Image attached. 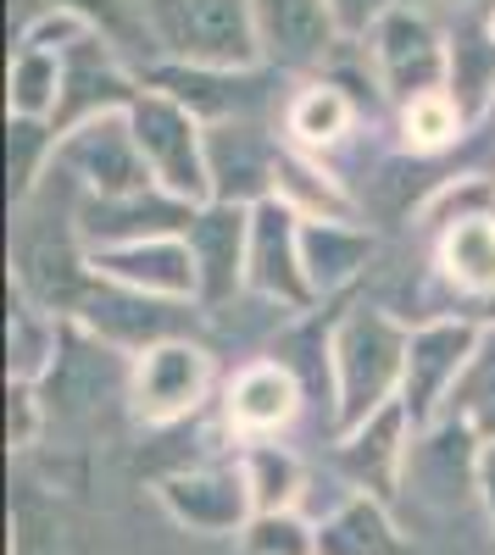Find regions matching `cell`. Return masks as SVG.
<instances>
[{
	"label": "cell",
	"instance_id": "52a82bcc",
	"mask_svg": "<svg viewBox=\"0 0 495 555\" xmlns=\"http://www.w3.org/2000/svg\"><path fill=\"white\" fill-rule=\"evenodd\" d=\"M212 395V356L190 339H162L134 356L128 366V405L140 423H178Z\"/></svg>",
	"mask_w": 495,
	"mask_h": 555
},
{
	"label": "cell",
	"instance_id": "484cf974",
	"mask_svg": "<svg viewBox=\"0 0 495 555\" xmlns=\"http://www.w3.org/2000/svg\"><path fill=\"white\" fill-rule=\"evenodd\" d=\"M56 139L62 133L51 122L7 117V190H12V206H28L34 190H39V178H51L45 162H56Z\"/></svg>",
	"mask_w": 495,
	"mask_h": 555
},
{
	"label": "cell",
	"instance_id": "cb8c5ba5",
	"mask_svg": "<svg viewBox=\"0 0 495 555\" xmlns=\"http://www.w3.org/2000/svg\"><path fill=\"white\" fill-rule=\"evenodd\" d=\"M318 555H407V544H401L379 500L356 494L318 528Z\"/></svg>",
	"mask_w": 495,
	"mask_h": 555
},
{
	"label": "cell",
	"instance_id": "8d00e7d4",
	"mask_svg": "<svg viewBox=\"0 0 495 555\" xmlns=\"http://www.w3.org/2000/svg\"><path fill=\"white\" fill-rule=\"evenodd\" d=\"M479 512H484V522H490V539H495V439H484V450H479Z\"/></svg>",
	"mask_w": 495,
	"mask_h": 555
},
{
	"label": "cell",
	"instance_id": "603a6c76",
	"mask_svg": "<svg viewBox=\"0 0 495 555\" xmlns=\"http://www.w3.org/2000/svg\"><path fill=\"white\" fill-rule=\"evenodd\" d=\"M440 278L468 295H495V217H468L440 234Z\"/></svg>",
	"mask_w": 495,
	"mask_h": 555
},
{
	"label": "cell",
	"instance_id": "d6986e66",
	"mask_svg": "<svg viewBox=\"0 0 495 555\" xmlns=\"http://www.w3.org/2000/svg\"><path fill=\"white\" fill-rule=\"evenodd\" d=\"M62 322L7 278V384H45L62 356Z\"/></svg>",
	"mask_w": 495,
	"mask_h": 555
},
{
	"label": "cell",
	"instance_id": "5b68a950",
	"mask_svg": "<svg viewBox=\"0 0 495 555\" xmlns=\"http://www.w3.org/2000/svg\"><path fill=\"white\" fill-rule=\"evenodd\" d=\"M373 67L390 89V101H401V112L452 83V51L434 34V23L412 7H390L373 23Z\"/></svg>",
	"mask_w": 495,
	"mask_h": 555
},
{
	"label": "cell",
	"instance_id": "e575fe53",
	"mask_svg": "<svg viewBox=\"0 0 495 555\" xmlns=\"http://www.w3.org/2000/svg\"><path fill=\"white\" fill-rule=\"evenodd\" d=\"M7 439L12 450L39 439V384H7Z\"/></svg>",
	"mask_w": 495,
	"mask_h": 555
},
{
	"label": "cell",
	"instance_id": "7a4b0ae2",
	"mask_svg": "<svg viewBox=\"0 0 495 555\" xmlns=\"http://www.w3.org/2000/svg\"><path fill=\"white\" fill-rule=\"evenodd\" d=\"M151 44L173 67L251 73L262 51L256 0H145Z\"/></svg>",
	"mask_w": 495,
	"mask_h": 555
},
{
	"label": "cell",
	"instance_id": "1f68e13d",
	"mask_svg": "<svg viewBox=\"0 0 495 555\" xmlns=\"http://www.w3.org/2000/svg\"><path fill=\"white\" fill-rule=\"evenodd\" d=\"M12 555H73V533L62 522L56 505H45L39 494H23L12 512Z\"/></svg>",
	"mask_w": 495,
	"mask_h": 555
},
{
	"label": "cell",
	"instance_id": "ac0fdd59",
	"mask_svg": "<svg viewBox=\"0 0 495 555\" xmlns=\"http://www.w3.org/2000/svg\"><path fill=\"white\" fill-rule=\"evenodd\" d=\"M256 28H262V51L279 67H301L312 56H323L340 34L323 0H256Z\"/></svg>",
	"mask_w": 495,
	"mask_h": 555
},
{
	"label": "cell",
	"instance_id": "ffe728a7",
	"mask_svg": "<svg viewBox=\"0 0 495 555\" xmlns=\"http://www.w3.org/2000/svg\"><path fill=\"white\" fill-rule=\"evenodd\" d=\"M407 405H390V411H379L373 423H363L356 434H345L340 439V461L351 467V478L356 483H368V489H379V494H390L395 489V478L407 473V461H412V444H407Z\"/></svg>",
	"mask_w": 495,
	"mask_h": 555
},
{
	"label": "cell",
	"instance_id": "7c38bea8",
	"mask_svg": "<svg viewBox=\"0 0 495 555\" xmlns=\"http://www.w3.org/2000/svg\"><path fill=\"white\" fill-rule=\"evenodd\" d=\"M279 156L267 133L251 122H212L206 128V178L217 206H262L279 195Z\"/></svg>",
	"mask_w": 495,
	"mask_h": 555
},
{
	"label": "cell",
	"instance_id": "44dd1931",
	"mask_svg": "<svg viewBox=\"0 0 495 555\" xmlns=\"http://www.w3.org/2000/svg\"><path fill=\"white\" fill-rule=\"evenodd\" d=\"M156 89L173 101H185L195 117L217 122H245V112L262 101V73H206V67H156Z\"/></svg>",
	"mask_w": 495,
	"mask_h": 555
},
{
	"label": "cell",
	"instance_id": "3957f363",
	"mask_svg": "<svg viewBox=\"0 0 495 555\" xmlns=\"http://www.w3.org/2000/svg\"><path fill=\"white\" fill-rule=\"evenodd\" d=\"M128 122H134V139H140V156L156 178V190L185 206H212L201 117L185 101L162 95V89H140V101L128 106Z\"/></svg>",
	"mask_w": 495,
	"mask_h": 555
},
{
	"label": "cell",
	"instance_id": "5bb4252c",
	"mask_svg": "<svg viewBox=\"0 0 495 555\" xmlns=\"http://www.w3.org/2000/svg\"><path fill=\"white\" fill-rule=\"evenodd\" d=\"M190 256L201 267V300L217 306L245 284V256H251V211L245 206H201L190 222Z\"/></svg>",
	"mask_w": 495,
	"mask_h": 555
},
{
	"label": "cell",
	"instance_id": "d4e9b609",
	"mask_svg": "<svg viewBox=\"0 0 495 555\" xmlns=\"http://www.w3.org/2000/svg\"><path fill=\"white\" fill-rule=\"evenodd\" d=\"M440 423H468L479 439H495V328L479 334V345L462 366L452 400H445Z\"/></svg>",
	"mask_w": 495,
	"mask_h": 555
},
{
	"label": "cell",
	"instance_id": "74e56055",
	"mask_svg": "<svg viewBox=\"0 0 495 555\" xmlns=\"http://www.w3.org/2000/svg\"><path fill=\"white\" fill-rule=\"evenodd\" d=\"M440 7H468V0H440Z\"/></svg>",
	"mask_w": 495,
	"mask_h": 555
},
{
	"label": "cell",
	"instance_id": "836d02e7",
	"mask_svg": "<svg viewBox=\"0 0 495 555\" xmlns=\"http://www.w3.org/2000/svg\"><path fill=\"white\" fill-rule=\"evenodd\" d=\"M462 122H468V117L457 112L452 89H440V95H429V101H418V106L401 112V133H407L412 151H440V145H452V139L462 133Z\"/></svg>",
	"mask_w": 495,
	"mask_h": 555
},
{
	"label": "cell",
	"instance_id": "d6a6232c",
	"mask_svg": "<svg viewBox=\"0 0 495 555\" xmlns=\"http://www.w3.org/2000/svg\"><path fill=\"white\" fill-rule=\"evenodd\" d=\"M240 544L245 555H318V528L301 522L295 512H256Z\"/></svg>",
	"mask_w": 495,
	"mask_h": 555
},
{
	"label": "cell",
	"instance_id": "9c48e42d",
	"mask_svg": "<svg viewBox=\"0 0 495 555\" xmlns=\"http://www.w3.org/2000/svg\"><path fill=\"white\" fill-rule=\"evenodd\" d=\"M301 211L284 206L279 195L251 206V256H245V289L279 300V306H312L318 295H312L306 284V261H301Z\"/></svg>",
	"mask_w": 495,
	"mask_h": 555
},
{
	"label": "cell",
	"instance_id": "f546056e",
	"mask_svg": "<svg viewBox=\"0 0 495 555\" xmlns=\"http://www.w3.org/2000/svg\"><path fill=\"white\" fill-rule=\"evenodd\" d=\"M351 117H356V106H351L345 89L306 83L301 95H295V106H290V133L301 139L306 151H318V145H334V139L351 133Z\"/></svg>",
	"mask_w": 495,
	"mask_h": 555
},
{
	"label": "cell",
	"instance_id": "d590c367",
	"mask_svg": "<svg viewBox=\"0 0 495 555\" xmlns=\"http://www.w3.org/2000/svg\"><path fill=\"white\" fill-rule=\"evenodd\" d=\"M323 7L334 12L340 34H373V23L395 7V0H323Z\"/></svg>",
	"mask_w": 495,
	"mask_h": 555
},
{
	"label": "cell",
	"instance_id": "83f0119b",
	"mask_svg": "<svg viewBox=\"0 0 495 555\" xmlns=\"http://www.w3.org/2000/svg\"><path fill=\"white\" fill-rule=\"evenodd\" d=\"M45 7L78 17L96 39H106L112 51H151L145 7H134V0H45Z\"/></svg>",
	"mask_w": 495,
	"mask_h": 555
},
{
	"label": "cell",
	"instance_id": "7402d4cb",
	"mask_svg": "<svg viewBox=\"0 0 495 555\" xmlns=\"http://www.w3.org/2000/svg\"><path fill=\"white\" fill-rule=\"evenodd\" d=\"M62 51L67 44H23L7 67V117H34L51 122L62 106Z\"/></svg>",
	"mask_w": 495,
	"mask_h": 555
},
{
	"label": "cell",
	"instance_id": "4316f807",
	"mask_svg": "<svg viewBox=\"0 0 495 555\" xmlns=\"http://www.w3.org/2000/svg\"><path fill=\"white\" fill-rule=\"evenodd\" d=\"M452 101L462 117H479L495 106V34L473 28L452 44Z\"/></svg>",
	"mask_w": 495,
	"mask_h": 555
},
{
	"label": "cell",
	"instance_id": "2e32d148",
	"mask_svg": "<svg viewBox=\"0 0 495 555\" xmlns=\"http://www.w3.org/2000/svg\"><path fill=\"white\" fill-rule=\"evenodd\" d=\"M78 317H84L96 334L128 339V345H140V350H151V345H162V339H178V322H185L173 300L134 295V289H123V284H106V278H96V284H89Z\"/></svg>",
	"mask_w": 495,
	"mask_h": 555
},
{
	"label": "cell",
	"instance_id": "4fadbf2b",
	"mask_svg": "<svg viewBox=\"0 0 495 555\" xmlns=\"http://www.w3.org/2000/svg\"><path fill=\"white\" fill-rule=\"evenodd\" d=\"M201 206H185L162 190L145 195H128V201H84L78 206V228L84 240L106 250V245H134V240H173V234H190Z\"/></svg>",
	"mask_w": 495,
	"mask_h": 555
},
{
	"label": "cell",
	"instance_id": "8fae6325",
	"mask_svg": "<svg viewBox=\"0 0 495 555\" xmlns=\"http://www.w3.org/2000/svg\"><path fill=\"white\" fill-rule=\"evenodd\" d=\"M134 101H140V83L123 73V62L106 39L78 34L62 51V106L51 117L56 133H67L89 117H106V112H128Z\"/></svg>",
	"mask_w": 495,
	"mask_h": 555
},
{
	"label": "cell",
	"instance_id": "ba28073f",
	"mask_svg": "<svg viewBox=\"0 0 495 555\" xmlns=\"http://www.w3.org/2000/svg\"><path fill=\"white\" fill-rule=\"evenodd\" d=\"M484 328H473V322H423V328L412 334L407 345V378H401V405H407L412 428H434L445 416V400H452L462 366L473 356Z\"/></svg>",
	"mask_w": 495,
	"mask_h": 555
},
{
	"label": "cell",
	"instance_id": "f1b7e54d",
	"mask_svg": "<svg viewBox=\"0 0 495 555\" xmlns=\"http://www.w3.org/2000/svg\"><path fill=\"white\" fill-rule=\"evenodd\" d=\"M240 467H245V483H251L256 512H295V494H301V461H295L284 444H274V439L245 444Z\"/></svg>",
	"mask_w": 495,
	"mask_h": 555
},
{
	"label": "cell",
	"instance_id": "6da1fadb",
	"mask_svg": "<svg viewBox=\"0 0 495 555\" xmlns=\"http://www.w3.org/2000/svg\"><path fill=\"white\" fill-rule=\"evenodd\" d=\"M407 345L412 334L390 322L384 311H351L329 339V378H334V428L340 439L373 423L379 411L401 400L407 378Z\"/></svg>",
	"mask_w": 495,
	"mask_h": 555
},
{
	"label": "cell",
	"instance_id": "f35d334b",
	"mask_svg": "<svg viewBox=\"0 0 495 555\" xmlns=\"http://www.w3.org/2000/svg\"><path fill=\"white\" fill-rule=\"evenodd\" d=\"M490 34H495V12H490Z\"/></svg>",
	"mask_w": 495,
	"mask_h": 555
},
{
	"label": "cell",
	"instance_id": "e0dca14e",
	"mask_svg": "<svg viewBox=\"0 0 495 555\" xmlns=\"http://www.w3.org/2000/svg\"><path fill=\"white\" fill-rule=\"evenodd\" d=\"M301 261H306V284L312 295H334L351 278H363L373 261V234L345 217H306L301 222Z\"/></svg>",
	"mask_w": 495,
	"mask_h": 555
},
{
	"label": "cell",
	"instance_id": "30bf717a",
	"mask_svg": "<svg viewBox=\"0 0 495 555\" xmlns=\"http://www.w3.org/2000/svg\"><path fill=\"white\" fill-rule=\"evenodd\" d=\"M89 272L106 278V284L134 289V295H151V300H173V306L201 300V267H195V256H190V240H185V234L89 250Z\"/></svg>",
	"mask_w": 495,
	"mask_h": 555
},
{
	"label": "cell",
	"instance_id": "8992f818",
	"mask_svg": "<svg viewBox=\"0 0 495 555\" xmlns=\"http://www.w3.org/2000/svg\"><path fill=\"white\" fill-rule=\"evenodd\" d=\"M156 500L178 528H190L201 539H234L256 517V500H251L240 461H206V467L167 473L156 483Z\"/></svg>",
	"mask_w": 495,
	"mask_h": 555
},
{
	"label": "cell",
	"instance_id": "277c9868",
	"mask_svg": "<svg viewBox=\"0 0 495 555\" xmlns=\"http://www.w3.org/2000/svg\"><path fill=\"white\" fill-rule=\"evenodd\" d=\"M67 172L84 201H128V195H145L156 190V178L140 156V139H134L128 112H106V117H89L78 128H67L56 139V162L51 172Z\"/></svg>",
	"mask_w": 495,
	"mask_h": 555
},
{
	"label": "cell",
	"instance_id": "9a60e30c",
	"mask_svg": "<svg viewBox=\"0 0 495 555\" xmlns=\"http://www.w3.org/2000/svg\"><path fill=\"white\" fill-rule=\"evenodd\" d=\"M223 411H229V428L240 439L262 444V439H274L279 428H290V416L301 411V389H295L284 361H251L245 373H234Z\"/></svg>",
	"mask_w": 495,
	"mask_h": 555
},
{
	"label": "cell",
	"instance_id": "4dcf8cb0",
	"mask_svg": "<svg viewBox=\"0 0 495 555\" xmlns=\"http://www.w3.org/2000/svg\"><path fill=\"white\" fill-rule=\"evenodd\" d=\"M279 201L295 206L301 217H345V195L312 162H301L290 151L279 156Z\"/></svg>",
	"mask_w": 495,
	"mask_h": 555
}]
</instances>
